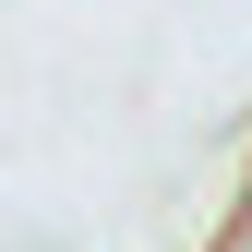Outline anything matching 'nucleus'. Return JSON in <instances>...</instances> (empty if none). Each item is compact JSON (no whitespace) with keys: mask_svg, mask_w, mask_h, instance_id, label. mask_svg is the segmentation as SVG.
Returning a JSON list of instances; mask_svg holds the SVG:
<instances>
[{"mask_svg":"<svg viewBox=\"0 0 252 252\" xmlns=\"http://www.w3.org/2000/svg\"><path fill=\"white\" fill-rule=\"evenodd\" d=\"M228 252H252V216H240V240H228Z\"/></svg>","mask_w":252,"mask_h":252,"instance_id":"1","label":"nucleus"}]
</instances>
